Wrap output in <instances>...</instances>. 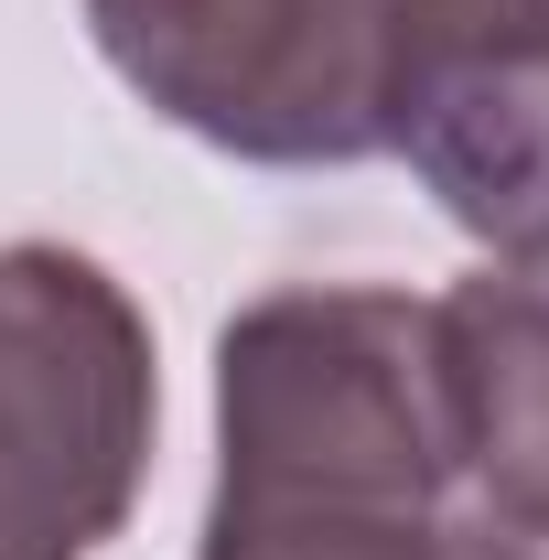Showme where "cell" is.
I'll return each instance as SVG.
<instances>
[{
	"label": "cell",
	"mask_w": 549,
	"mask_h": 560,
	"mask_svg": "<svg viewBox=\"0 0 549 560\" xmlns=\"http://www.w3.org/2000/svg\"><path fill=\"white\" fill-rule=\"evenodd\" d=\"M442 324L410 291H270L215 346L206 560H528L453 517Z\"/></svg>",
	"instance_id": "cell-1"
},
{
	"label": "cell",
	"mask_w": 549,
	"mask_h": 560,
	"mask_svg": "<svg viewBox=\"0 0 549 560\" xmlns=\"http://www.w3.org/2000/svg\"><path fill=\"white\" fill-rule=\"evenodd\" d=\"M453 464L506 550H549V248H506L431 302Z\"/></svg>",
	"instance_id": "cell-5"
},
{
	"label": "cell",
	"mask_w": 549,
	"mask_h": 560,
	"mask_svg": "<svg viewBox=\"0 0 549 560\" xmlns=\"http://www.w3.org/2000/svg\"><path fill=\"white\" fill-rule=\"evenodd\" d=\"M377 151H399L453 226L549 248V0H366Z\"/></svg>",
	"instance_id": "cell-4"
},
{
	"label": "cell",
	"mask_w": 549,
	"mask_h": 560,
	"mask_svg": "<svg viewBox=\"0 0 549 560\" xmlns=\"http://www.w3.org/2000/svg\"><path fill=\"white\" fill-rule=\"evenodd\" d=\"M151 464V324L75 248H0V560H97Z\"/></svg>",
	"instance_id": "cell-2"
},
{
	"label": "cell",
	"mask_w": 549,
	"mask_h": 560,
	"mask_svg": "<svg viewBox=\"0 0 549 560\" xmlns=\"http://www.w3.org/2000/svg\"><path fill=\"white\" fill-rule=\"evenodd\" d=\"M97 55L173 130L237 162H366L377 151V22L366 0H86Z\"/></svg>",
	"instance_id": "cell-3"
}]
</instances>
